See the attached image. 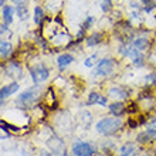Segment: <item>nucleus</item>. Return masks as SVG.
Listing matches in <instances>:
<instances>
[{"label":"nucleus","mask_w":156,"mask_h":156,"mask_svg":"<svg viewBox=\"0 0 156 156\" xmlns=\"http://www.w3.org/2000/svg\"><path fill=\"white\" fill-rule=\"evenodd\" d=\"M95 128L102 135H112L122 128V121L118 116H105L97 122Z\"/></svg>","instance_id":"f257e3e1"},{"label":"nucleus","mask_w":156,"mask_h":156,"mask_svg":"<svg viewBox=\"0 0 156 156\" xmlns=\"http://www.w3.org/2000/svg\"><path fill=\"white\" fill-rule=\"evenodd\" d=\"M119 53H122L123 55H126L128 58H131L132 62L136 66H142L144 62V54L138 48H135L132 44H123L119 47Z\"/></svg>","instance_id":"f03ea898"},{"label":"nucleus","mask_w":156,"mask_h":156,"mask_svg":"<svg viewBox=\"0 0 156 156\" xmlns=\"http://www.w3.org/2000/svg\"><path fill=\"white\" fill-rule=\"evenodd\" d=\"M37 97H38L37 88H36V87H34V88H29L27 91H24V92H21V94L19 95L17 104L21 105V107H30V105L37 99Z\"/></svg>","instance_id":"7ed1b4c3"},{"label":"nucleus","mask_w":156,"mask_h":156,"mask_svg":"<svg viewBox=\"0 0 156 156\" xmlns=\"http://www.w3.org/2000/svg\"><path fill=\"white\" fill-rule=\"evenodd\" d=\"M30 74H31V78H33L34 84H41V82H44L45 80L48 78L50 73L44 66H36L30 70Z\"/></svg>","instance_id":"20e7f679"},{"label":"nucleus","mask_w":156,"mask_h":156,"mask_svg":"<svg viewBox=\"0 0 156 156\" xmlns=\"http://www.w3.org/2000/svg\"><path fill=\"white\" fill-rule=\"evenodd\" d=\"M73 152L75 156H92L94 155V148L87 142H75L73 145Z\"/></svg>","instance_id":"39448f33"},{"label":"nucleus","mask_w":156,"mask_h":156,"mask_svg":"<svg viewBox=\"0 0 156 156\" xmlns=\"http://www.w3.org/2000/svg\"><path fill=\"white\" fill-rule=\"evenodd\" d=\"M112 70H114V61H112V60H108V58H104V60H101V61L98 62V66L95 68L94 74L105 77V75L111 74Z\"/></svg>","instance_id":"423d86ee"},{"label":"nucleus","mask_w":156,"mask_h":156,"mask_svg":"<svg viewBox=\"0 0 156 156\" xmlns=\"http://www.w3.org/2000/svg\"><path fill=\"white\" fill-rule=\"evenodd\" d=\"M16 91H19V84L17 82H12V84L3 87L0 90V105L4 102V99L7 98V97H10L12 94H14Z\"/></svg>","instance_id":"0eeeda50"},{"label":"nucleus","mask_w":156,"mask_h":156,"mask_svg":"<svg viewBox=\"0 0 156 156\" xmlns=\"http://www.w3.org/2000/svg\"><path fill=\"white\" fill-rule=\"evenodd\" d=\"M92 104H98V105H102V107L108 105L107 98L102 97L101 94H98V92H91L88 95V105H92Z\"/></svg>","instance_id":"6e6552de"},{"label":"nucleus","mask_w":156,"mask_h":156,"mask_svg":"<svg viewBox=\"0 0 156 156\" xmlns=\"http://www.w3.org/2000/svg\"><path fill=\"white\" fill-rule=\"evenodd\" d=\"M109 95L114 98L118 99H126L129 97V91H126L125 88H119V87H114L109 90Z\"/></svg>","instance_id":"1a4fd4ad"},{"label":"nucleus","mask_w":156,"mask_h":156,"mask_svg":"<svg viewBox=\"0 0 156 156\" xmlns=\"http://www.w3.org/2000/svg\"><path fill=\"white\" fill-rule=\"evenodd\" d=\"M17 16L20 20H27L29 17V10H27V2H19L17 3Z\"/></svg>","instance_id":"9d476101"},{"label":"nucleus","mask_w":156,"mask_h":156,"mask_svg":"<svg viewBox=\"0 0 156 156\" xmlns=\"http://www.w3.org/2000/svg\"><path fill=\"white\" fill-rule=\"evenodd\" d=\"M132 45H133L135 48L140 50V51H144V50L148 48V45H149V40H148L146 37H144V36H140V37L133 38V41H132Z\"/></svg>","instance_id":"9b49d317"},{"label":"nucleus","mask_w":156,"mask_h":156,"mask_svg":"<svg viewBox=\"0 0 156 156\" xmlns=\"http://www.w3.org/2000/svg\"><path fill=\"white\" fill-rule=\"evenodd\" d=\"M136 149L135 145L132 144H125L122 148L119 149V156H135Z\"/></svg>","instance_id":"f8f14e48"},{"label":"nucleus","mask_w":156,"mask_h":156,"mask_svg":"<svg viewBox=\"0 0 156 156\" xmlns=\"http://www.w3.org/2000/svg\"><path fill=\"white\" fill-rule=\"evenodd\" d=\"M109 111H111V114L114 116H118V115H121L123 112V109H125V107H123V104L121 102V101H116V102H112V104H109Z\"/></svg>","instance_id":"ddd939ff"},{"label":"nucleus","mask_w":156,"mask_h":156,"mask_svg":"<svg viewBox=\"0 0 156 156\" xmlns=\"http://www.w3.org/2000/svg\"><path fill=\"white\" fill-rule=\"evenodd\" d=\"M6 74L10 75L12 78L20 77V74H21L20 66H19V64H16V62H12V64H10V66L7 67V70H6Z\"/></svg>","instance_id":"4468645a"},{"label":"nucleus","mask_w":156,"mask_h":156,"mask_svg":"<svg viewBox=\"0 0 156 156\" xmlns=\"http://www.w3.org/2000/svg\"><path fill=\"white\" fill-rule=\"evenodd\" d=\"M73 61H74V57H73V55H70V54H62V55H60V57H58V60H57L58 67H60V68H64V67L70 66Z\"/></svg>","instance_id":"2eb2a0df"},{"label":"nucleus","mask_w":156,"mask_h":156,"mask_svg":"<svg viewBox=\"0 0 156 156\" xmlns=\"http://www.w3.org/2000/svg\"><path fill=\"white\" fill-rule=\"evenodd\" d=\"M3 20L6 24H10L13 21V7L12 6H4L3 7Z\"/></svg>","instance_id":"dca6fc26"},{"label":"nucleus","mask_w":156,"mask_h":156,"mask_svg":"<svg viewBox=\"0 0 156 156\" xmlns=\"http://www.w3.org/2000/svg\"><path fill=\"white\" fill-rule=\"evenodd\" d=\"M12 51V44L9 41L0 40V55H7Z\"/></svg>","instance_id":"f3484780"},{"label":"nucleus","mask_w":156,"mask_h":156,"mask_svg":"<svg viewBox=\"0 0 156 156\" xmlns=\"http://www.w3.org/2000/svg\"><path fill=\"white\" fill-rule=\"evenodd\" d=\"M99 40H101V36H99L98 33H95V34H92L91 37L87 38V44L88 45H95V44H98L99 43Z\"/></svg>","instance_id":"a211bd4d"},{"label":"nucleus","mask_w":156,"mask_h":156,"mask_svg":"<svg viewBox=\"0 0 156 156\" xmlns=\"http://www.w3.org/2000/svg\"><path fill=\"white\" fill-rule=\"evenodd\" d=\"M41 19H43V9L36 7V9H34V21H36L37 24H40Z\"/></svg>","instance_id":"6ab92c4d"},{"label":"nucleus","mask_w":156,"mask_h":156,"mask_svg":"<svg viewBox=\"0 0 156 156\" xmlns=\"http://www.w3.org/2000/svg\"><path fill=\"white\" fill-rule=\"evenodd\" d=\"M97 58H98V57H97L95 54H94V55H90V57H88V58L85 60V61H84V66L88 67V68H91V67H94V64L97 62Z\"/></svg>","instance_id":"aec40b11"},{"label":"nucleus","mask_w":156,"mask_h":156,"mask_svg":"<svg viewBox=\"0 0 156 156\" xmlns=\"http://www.w3.org/2000/svg\"><path fill=\"white\" fill-rule=\"evenodd\" d=\"M156 81V75L155 74H148L146 77H145V80H144V84H153V82Z\"/></svg>","instance_id":"412c9836"},{"label":"nucleus","mask_w":156,"mask_h":156,"mask_svg":"<svg viewBox=\"0 0 156 156\" xmlns=\"http://www.w3.org/2000/svg\"><path fill=\"white\" fill-rule=\"evenodd\" d=\"M142 3H144V6H145V10H146V12H151L153 0H142Z\"/></svg>","instance_id":"4be33fe9"},{"label":"nucleus","mask_w":156,"mask_h":156,"mask_svg":"<svg viewBox=\"0 0 156 156\" xmlns=\"http://www.w3.org/2000/svg\"><path fill=\"white\" fill-rule=\"evenodd\" d=\"M101 7H102L104 12H108L109 7H111V0H104L102 3H101Z\"/></svg>","instance_id":"5701e85b"},{"label":"nucleus","mask_w":156,"mask_h":156,"mask_svg":"<svg viewBox=\"0 0 156 156\" xmlns=\"http://www.w3.org/2000/svg\"><path fill=\"white\" fill-rule=\"evenodd\" d=\"M40 156H53V155H51V153H48V152H45V151H41Z\"/></svg>","instance_id":"b1692460"},{"label":"nucleus","mask_w":156,"mask_h":156,"mask_svg":"<svg viewBox=\"0 0 156 156\" xmlns=\"http://www.w3.org/2000/svg\"><path fill=\"white\" fill-rule=\"evenodd\" d=\"M4 2H6V0H0V7H2V6L4 4Z\"/></svg>","instance_id":"393cba45"},{"label":"nucleus","mask_w":156,"mask_h":156,"mask_svg":"<svg viewBox=\"0 0 156 156\" xmlns=\"http://www.w3.org/2000/svg\"><path fill=\"white\" fill-rule=\"evenodd\" d=\"M140 156H151V155H149V153H142Z\"/></svg>","instance_id":"a878e982"},{"label":"nucleus","mask_w":156,"mask_h":156,"mask_svg":"<svg viewBox=\"0 0 156 156\" xmlns=\"http://www.w3.org/2000/svg\"><path fill=\"white\" fill-rule=\"evenodd\" d=\"M14 2H17V3H19V2H21V0H14Z\"/></svg>","instance_id":"bb28decb"},{"label":"nucleus","mask_w":156,"mask_h":156,"mask_svg":"<svg viewBox=\"0 0 156 156\" xmlns=\"http://www.w3.org/2000/svg\"><path fill=\"white\" fill-rule=\"evenodd\" d=\"M155 156H156V146H155Z\"/></svg>","instance_id":"cd10ccee"}]
</instances>
